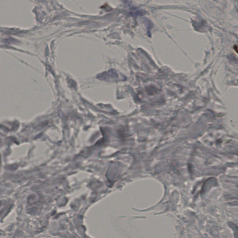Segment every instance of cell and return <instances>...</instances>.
Here are the masks:
<instances>
[{
	"label": "cell",
	"mask_w": 238,
	"mask_h": 238,
	"mask_svg": "<svg viewBox=\"0 0 238 238\" xmlns=\"http://www.w3.org/2000/svg\"><path fill=\"white\" fill-rule=\"evenodd\" d=\"M99 79H102L103 81H117L120 79V77L116 71L110 70L106 72L102 73V75L98 76Z\"/></svg>",
	"instance_id": "1"
}]
</instances>
